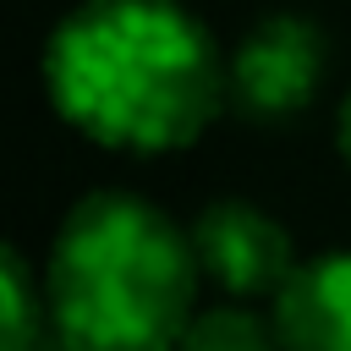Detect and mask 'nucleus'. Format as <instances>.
<instances>
[{"mask_svg": "<svg viewBox=\"0 0 351 351\" xmlns=\"http://www.w3.org/2000/svg\"><path fill=\"white\" fill-rule=\"evenodd\" d=\"M49 110L99 148H192L230 104V60L181 0H77L38 55Z\"/></svg>", "mask_w": 351, "mask_h": 351, "instance_id": "obj_1", "label": "nucleus"}, {"mask_svg": "<svg viewBox=\"0 0 351 351\" xmlns=\"http://www.w3.org/2000/svg\"><path fill=\"white\" fill-rule=\"evenodd\" d=\"M197 280L192 230L137 192H88L44 263L49 335L66 351H176Z\"/></svg>", "mask_w": 351, "mask_h": 351, "instance_id": "obj_2", "label": "nucleus"}, {"mask_svg": "<svg viewBox=\"0 0 351 351\" xmlns=\"http://www.w3.org/2000/svg\"><path fill=\"white\" fill-rule=\"evenodd\" d=\"M329 71V38L302 11L258 16L230 49V110L252 126L296 121Z\"/></svg>", "mask_w": 351, "mask_h": 351, "instance_id": "obj_3", "label": "nucleus"}, {"mask_svg": "<svg viewBox=\"0 0 351 351\" xmlns=\"http://www.w3.org/2000/svg\"><path fill=\"white\" fill-rule=\"evenodd\" d=\"M192 252H197V269L203 280H214L225 296L236 302H252V296H274L291 269H296V247H291V230L247 203V197H219L208 203L197 219H192Z\"/></svg>", "mask_w": 351, "mask_h": 351, "instance_id": "obj_4", "label": "nucleus"}, {"mask_svg": "<svg viewBox=\"0 0 351 351\" xmlns=\"http://www.w3.org/2000/svg\"><path fill=\"white\" fill-rule=\"evenodd\" d=\"M269 318L285 351H351V252L296 263Z\"/></svg>", "mask_w": 351, "mask_h": 351, "instance_id": "obj_5", "label": "nucleus"}, {"mask_svg": "<svg viewBox=\"0 0 351 351\" xmlns=\"http://www.w3.org/2000/svg\"><path fill=\"white\" fill-rule=\"evenodd\" d=\"M44 318H49L44 285L33 280L27 258L5 247L0 252V351H27L44 335Z\"/></svg>", "mask_w": 351, "mask_h": 351, "instance_id": "obj_6", "label": "nucleus"}, {"mask_svg": "<svg viewBox=\"0 0 351 351\" xmlns=\"http://www.w3.org/2000/svg\"><path fill=\"white\" fill-rule=\"evenodd\" d=\"M176 351H285L274 335V318L263 324L252 307L230 302V307H203L192 313V324L181 329Z\"/></svg>", "mask_w": 351, "mask_h": 351, "instance_id": "obj_7", "label": "nucleus"}, {"mask_svg": "<svg viewBox=\"0 0 351 351\" xmlns=\"http://www.w3.org/2000/svg\"><path fill=\"white\" fill-rule=\"evenodd\" d=\"M335 143H340V159H346V170H351V88H346L340 115H335Z\"/></svg>", "mask_w": 351, "mask_h": 351, "instance_id": "obj_8", "label": "nucleus"}, {"mask_svg": "<svg viewBox=\"0 0 351 351\" xmlns=\"http://www.w3.org/2000/svg\"><path fill=\"white\" fill-rule=\"evenodd\" d=\"M27 351H66V346H60V340H55V335H49V340H44V335H38V340H33V346H27Z\"/></svg>", "mask_w": 351, "mask_h": 351, "instance_id": "obj_9", "label": "nucleus"}]
</instances>
